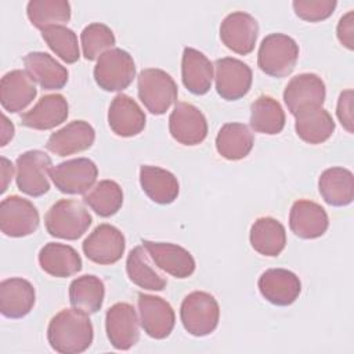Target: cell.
I'll use <instances>...</instances> for the list:
<instances>
[{"instance_id":"obj_36","label":"cell","mask_w":354,"mask_h":354,"mask_svg":"<svg viewBox=\"0 0 354 354\" xmlns=\"http://www.w3.org/2000/svg\"><path fill=\"white\" fill-rule=\"evenodd\" d=\"M26 14L33 26L47 29L71 19V4L66 0H30Z\"/></svg>"},{"instance_id":"obj_12","label":"cell","mask_w":354,"mask_h":354,"mask_svg":"<svg viewBox=\"0 0 354 354\" xmlns=\"http://www.w3.org/2000/svg\"><path fill=\"white\" fill-rule=\"evenodd\" d=\"M124 248L126 239L123 234L111 224H100L82 243L86 257L102 266L119 261L124 253Z\"/></svg>"},{"instance_id":"obj_43","label":"cell","mask_w":354,"mask_h":354,"mask_svg":"<svg viewBox=\"0 0 354 354\" xmlns=\"http://www.w3.org/2000/svg\"><path fill=\"white\" fill-rule=\"evenodd\" d=\"M1 177H3V183H1V192H4L7 189V185H8V181L12 178V173H14V167H12V163L6 159V158H1Z\"/></svg>"},{"instance_id":"obj_13","label":"cell","mask_w":354,"mask_h":354,"mask_svg":"<svg viewBox=\"0 0 354 354\" xmlns=\"http://www.w3.org/2000/svg\"><path fill=\"white\" fill-rule=\"evenodd\" d=\"M257 35V21L243 11L228 14L220 25V39L223 44L239 55H248L253 51Z\"/></svg>"},{"instance_id":"obj_28","label":"cell","mask_w":354,"mask_h":354,"mask_svg":"<svg viewBox=\"0 0 354 354\" xmlns=\"http://www.w3.org/2000/svg\"><path fill=\"white\" fill-rule=\"evenodd\" d=\"M140 184L147 196L159 205H169L178 196L180 185L173 173L158 166L140 167Z\"/></svg>"},{"instance_id":"obj_5","label":"cell","mask_w":354,"mask_h":354,"mask_svg":"<svg viewBox=\"0 0 354 354\" xmlns=\"http://www.w3.org/2000/svg\"><path fill=\"white\" fill-rule=\"evenodd\" d=\"M138 97L153 115H163L177 100V84L173 77L158 68L142 69L137 79Z\"/></svg>"},{"instance_id":"obj_44","label":"cell","mask_w":354,"mask_h":354,"mask_svg":"<svg viewBox=\"0 0 354 354\" xmlns=\"http://www.w3.org/2000/svg\"><path fill=\"white\" fill-rule=\"evenodd\" d=\"M3 123H1V147H4L12 137H14V124L7 119L6 115L1 116Z\"/></svg>"},{"instance_id":"obj_26","label":"cell","mask_w":354,"mask_h":354,"mask_svg":"<svg viewBox=\"0 0 354 354\" xmlns=\"http://www.w3.org/2000/svg\"><path fill=\"white\" fill-rule=\"evenodd\" d=\"M37 259L41 270L51 277L68 278L82 270V259L69 245L48 242L40 249Z\"/></svg>"},{"instance_id":"obj_14","label":"cell","mask_w":354,"mask_h":354,"mask_svg":"<svg viewBox=\"0 0 354 354\" xmlns=\"http://www.w3.org/2000/svg\"><path fill=\"white\" fill-rule=\"evenodd\" d=\"M140 322L144 332L152 339L167 337L176 324L173 307L162 297L138 293L137 299Z\"/></svg>"},{"instance_id":"obj_2","label":"cell","mask_w":354,"mask_h":354,"mask_svg":"<svg viewBox=\"0 0 354 354\" xmlns=\"http://www.w3.org/2000/svg\"><path fill=\"white\" fill-rule=\"evenodd\" d=\"M93 217L83 203L75 199L55 202L44 216L46 230L51 236L75 241L91 225Z\"/></svg>"},{"instance_id":"obj_25","label":"cell","mask_w":354,"mask_h":354,"mask_svg":"<svg viewBox=\"0 0 354 354\" xmlns=\"http://www.w3.org/2000/svg\"><path fill=\"white\" fill-rule=\"evenodd\" d=\"M181 79L188 91L203 95L212 87L213 64L199 50L185 47L181 58Z\"/></svg>"},{"instance_id":"obj_19","label":"cell","mask_w":354,"mask_h":354,"mask_svg":"<svg viewBox=\"0 0 354 354\" xmlns=\"http://www.w3.org/2000/svg\"><path fill=\"white\" fill-rule=\"evenodd\" d=\"M289 227L301 239L319 238L329 227L328 213L321 205L313 201L299 199L290 207Z\"/></svg>"},{"instance_id":"obj_23","label":"cell","mask_w":354,"mask_h":354,"mask_svg":"<svg viewBox=\"0 0 354 354\" xmlns=\"http://www.w3.org/2000/svg\"><path fill=\"white\" fill-rule=\"evenodd\" d=\"M36 301L33 285L24 278H8L0 283V311L4 317L18 319L28 315Z\"/></svg>"},{"instance_id":"obj_37","label":"cell","mask_w":354,"mask_h":354,"mask_svg":"<svg viewBox=\"0 0 354 354\" xmlns=\"http://www.w3.org/2000/svg\"><path fill=\"white\" fill-rule=\"evenodd\" d=\"M83 201L98 216L111 217L123 205V191L116 181L102 180L88 194H84Z\"/></svg>"},{"instance_id":"obj_42","label":"cell","mask_w":354,"mask_h":354,"mask_svg":"<svg viewBox=\"0 0 354 354\" xmlns=\"http://www.w3.org/2000/svg\"><path fill=\"white\" fill-rule=\"evenodd\" d=\"M336 35L339 41L348 50L354 48V12L348 11L339 19Z\"/></svg>"},{"instance_id":"obj_18","label":"cell","mask_w":354,"mask_h":354,"mask_svg":"<svg viewBox=\"0 0 354 354\" xmlns=\"http://www.w3.org/2000/svg\"><path fill=\"white\" fill-rule=\"evenodd\" d=\"M142 246L153 263L171 277L184 279L194 274L195 260L187 249L169 242L152 241H142Z\"/></svg>"},{"instance_id":"obj_32","label":"cell","mask_w":354,"mask_h":354,"mask_svg":"<svg viewBox=\"0 0 354 354\" xmlns=\"http://www.w3.org/2000/svg\"><path fill=\"white\" fill-rule=\"evenodd\" d=\"M253 144V134L243 123H225L216 137L217 152L228 160L246 158L252 151Z\"/></svg>"},{"instance_id":"obj_27","label":"cell","mask_w":354,"mask_h":354,"mask_svg":"<svg viewBox=\"0 0 354 354\" xmlns=\"http://www.w3.org/2000/svg\"><path fill=\"white\" fill-rule=\"evenodd\" d=\"M26 72L44 90H59L68 82V69L47 53L32 51L24 57Z\"/></svg>"},{"instance_id":"obj_15","label":"cell","mask_w":354,"mask_h":354,"mask_svg":"<svg viewBox=\"0 0 354 354\" xmlns=\"http://www.w3.org/2000/svg\"><path fill=\"white\" fill-rule=\"evenodd\" d=\"M105 329L111 344L116 350H129L140 339L138 317L129 303H116L106 311Z\"/></svg>"},{"instance_id":"obj_10","label":"cell","mask_w":354,"mask_h":354,"mask_svg":"<svg viewBox=\"0 0 354 354\" xmlns=\"http://www.w3.org/2000/svg\"><path fill=\"white\" fill-rule=\"evenodd\" d=\"M216 90L227 101L245 97L252 86L253 75L248 64L232 57H224L214 62Z\"/></svg>"},{"instance_id":"obj_8","label":"cell","mask_w":354,"mask_h":354,"mask_svg":"<svg viewBox=\"0 0 354 354\" xmlns=\"http://www.w3.org/2000/svg\"><path fill=\"white\" fill-rule=\"evenodd\" d=\"M40 217L33 203L18 195L7 196L0 203V230L11 238H22L39 228Z\"/></svg>"},{"instance_id":"obj_21","label":"cell","mask_w":354,"mask_h":354,"mask_svg":"<svg viewBox=\"0 0 354 354\" xmlns=\"http://www.w3.org/2000/svg\"><path fill=\"white\" fill-rule=\"evenodd\" d=\"M108 124L119 137H133L145 127V113L127 94H118L108 111Z\"/></svg>"},{"instance_id":"obj_6","label":"cell","mask_w":354,"mask_h":354,"mask_svg":"<svg viewBox=\"0 0 354 354\" xmlns=\"http://www.w3.org/2000/svg\"><path fill=\"white\" fill-rule=\"evenodd\" d=\"M136 76L133 57L122 48L106 50L94 66V79L105 91H122L130 86Z\"/></svg>"},{"instance_id":"obj_17","label":"cell","mask_w":354,"mask_h":354,"mask_svg":"<svg viewBox=\"0 0 354 354\" xmlns=\"http://www.w3.org/2000/svg\"><path fill=\"white\" fill-rule=\"evenodd\" d=\"M259 290L261 296L274 306H290L301 292L299 277L285 268H270L259 278Z\"/></svg>"},{"instance_id":"obj_30","label":"cell","mask_w":354,"mask_h":354,"mask_svg":"<svg viewBox=\"0 0 354 354\" xmlns=\"http://www.w3.org/2000/svg\"><path fill=\"white\" fill-rule=\"evenodd\" d=\"M250 245L252 248L268 257L281 254L286 245L285 227L272 217L257 218L250 228Z\"/></svg>"},{"instance_id":"obj_39","label":"cell","mask_w":354,"mask_h":354,"mask_svg":"<svg viewBox=\"0 0 354 354\" xmlns=\"http://www.w3.org/2000/svg\"><path fill=\"white\" fill-rule=\"evenodd\" d=\"M80 41L83 48V55L88 61L98 59L106 48L115 44V35L112 29L104 24L94 22L87 25L80 33Z\"/></svg>"},{"instance_id":"obj_3","label":"cell","mask_w":354,"mask_h":354,"mask_svg":"<svg viewBox=\"0 0 354 354\" xmlns=\"http://www.w3.org/2000/svg\"><path fill=\"white\" fill-rule=\"evenodd\" d=\"M299 58L297 43L285 33H271L261 40L257 65L268 76L285 77L292 73Z\"/></svg>"},{"instance_id":"obj_40","label":"cell","mask_w":354,"mask_h":354,"mask_svg":"<svg viewBox=\"0 0 354 354\" xmlns=\"http://www.w3.org/2000/svg\"><path fill=\"white\" fill-rule=\"evenodd\" d=\"M295 14L307 22H319L329 18L336 6V0H295L292 3Z\"/></svg>"},{"instance_id":"obj_4","label":"cell","mask_w":354,"mask_h":354,"mask_svg":"<svg viewBox=\"0 0 354 354\" xmlns=\"http://www.w3.org/2000/svg\"><path fill=\"white\" fill-rule=\"evenodd\" d=\"M184 329L192 336H206L214 332L220 319L217 300L207 292L195 290L187 295L180 307Z\"/></svg>"},{"instance_id":"obj_29","label":"cell","mask_w":354,"mask_h":354,"mask_svg":"<svg viewBox=\"0 0 354 354\" xmlns=\"http://www.w3.org/2000/svg\"><path fill=\"white\" fill-rule=\"evenodd\" d=\"M322 199L330 206H347L354 199V176L344 167H329L318 180Z\"/></svg>"},{"instance_id":"obj_33","label":"cell","mask_w":354,"mask_h":354,"mask_svg":"<svg viewBox=\"0 0 354 354\" xmlns=\"http://www.w3.org/2000/svg\"><path fill=\"white\" fill-rule=\"evenodd\" d=\"M250 126L263 134L281 133L285 127V112L281 104L270 95H260L250 105Z\"/></svg>"},{"instance_id":"obj_1","label":"cell","mask_w":354,"mask_h":354,"mask_svg":"<svg viewBox=\"0 0 354 354\" xmlns=\"http://www.w3.org/2000/svg\"><path fill=\"white\" fill-rule=\"evenodd\" d=\"M94 337L88 314L79 308H65L54 315L47 328V339L53 350L61 354L86 351Z\"/></svg>"},{"instance_id":"obj_24","label":"cell","mask_w":354,"mask_h":354,"mask_svg":"<svg viewBox=\"0 0 354 354\" xmlns=\"http://www.w3.org/2000/svg\"><path fill=\"white\" fill-rule=\"evenodd\" d=\"M69 115L68 101L62 94L43 95L28 112L22 113L21 123L35 130H50L59 126Z\"/></svg>"},{"instance_id":"obj_9","label":"cell","mask_w":354,"mask_h":354,"mask_svg":"<svg viewBox=\"0 0 354 354\" xmlns=\"http://www.w3.org/2000/svg\"><path fill=\"white\" fill-rule=\"evenodd\" d=\"M98 176L97 165L88 158L69 159L58 163L50 171V177L62 194H86L93 188Z\"/></svg>"},{"instance_id":"obj_41","label":"cell","mask_w":354,"mask_h":354,"mask_svg":"<svg viewBox=\"0 0 354 354\" xmlns=\"http://www.w3.org/2000/svg\"><path fill=\"white\" fill-rule=\"evenodd\" d=\"M337 118L342 126L348 131L353 133V90H344L339 95L337 108H336Z\"/></svg>"},{"instance_id":"obj_31","label":"cell","mask_w":354,"mask_h":354,"mask_svg":"<svg viewBox=\"0 0 354 354\" xmlns=\"http://www.w3.org/2000/svg\"><path fill=\"white\" fill-rule=\"evenodd\" d=\"M296 134L307 144H322L335 131V122L330 113L321 108H313L295 116Z\"/></svg>"},{"instance_id":"obj_38","label":"cell","mask_w":354,"mask_h":354,"mask_svg":"<svg viewBox=\"0 0 354 354\" xmlns=\"http://www.w3.org/2000/svg\"><path fill=\"white\" fill-rule=\"evenodd\" d=\"M41 37L64 62L75 64L80 58L77 36L72 29L64 25L50 26L41 30Z\"/></svg>"},{"instance_id":"obj_34","label":"cell","mask_w":354,"mask_h":354,"mask_svg":"<svg viewBox=\"0 0 354 354\" xmlns=\"http://www.w3.org/2000/svg\"><path fill=\"white\" fill-rule=\"evenodd\" d=\"M104 296V282L95 275H82L69 285V301L72 307L87 314H94L102 307Z\"/></svg>"},{"instance_id":"obj_16","label":"cell","mask_w":354,"mask_h":354,"mask_svg":"<svg viewBox=\"0 0 354 354\" xmlns=\"http://www.w3.org/2000/svg\"><path fill=\"white\" fill-rule=\"evenodd\" d=\"M169 130L177 142L198 145L207 136V122L195 105L178 102L169 116Z\"/></svg>"},{"instance_id":"obj_7","label":"cell","mask_w":354,"mask_h":354,"mask_svg":"<svg viewBox=\"0 0 354 354\" xmlns=\"http://www.w3.org/2000/svg\"><path fill=\"white\" fill-rule=\"evenodd\" d=\"M17 187L21 192L29 196H41L50 189L51 158L40 151H26L18 156L17 162Z\"/></svg>"},{"instance_id":"obj_35","label":"cell","mask_w":354,"mask_h":354,"mask_svg":"<svg viewBox=\"0 0 354 354\" xmlns=\"http://www.w3.org/2000/svg\"><path fill=\"white\" fill-rule=\"evenodd\" d=\"M126 271L133 283L148 290H163L167 285L166 278L149 264V254L144 246L130 250L126 260Z\"/></svg>"},{"instance_id":"obj_22","label":"cell","mask_w":354,"mask_h":354,"mask_svg":"<svg viewBox=\"0 0 354 354\" xmlns=\"http://www.w3.org/2000/svg\"><path fill=\"white\" fill-rule=\"evenodd\" d=\"M36 94L35 80L26 71L14 69L1 77L0 102L11 113L24 111L35 100Z\"/></svg>"},{"instance_id":"obj_20","label":"cell","mask_w":354,"mask_h":354,"mask_svg":"<svg viewBox=\"0 0 354 354\" xmlns=\"http://www.w3.org/2000/svg\"><path fill=\"white\" fill-rule=\"evenodd\" d=\"M94 140L95 131L90 123L73 120L53 133L46 142V148L58 156H68L88 149Z\"/></svg>"},{"instance_id":"obj_11","label":"cell","mask_w":354,"mask_h":354,"mask_svg":"<svg viewBox=\"0 0 354 354\" xmlns=\"http://www.w3.org/2000/svg\"><path fill=\"white\" fill-rule=\"evenodd\" d=\"M326 90L322 79L315 73H300L290 79L283 91L288 111L296 116L303 111L321 108Z\"/></svg>"}]
</instances>
